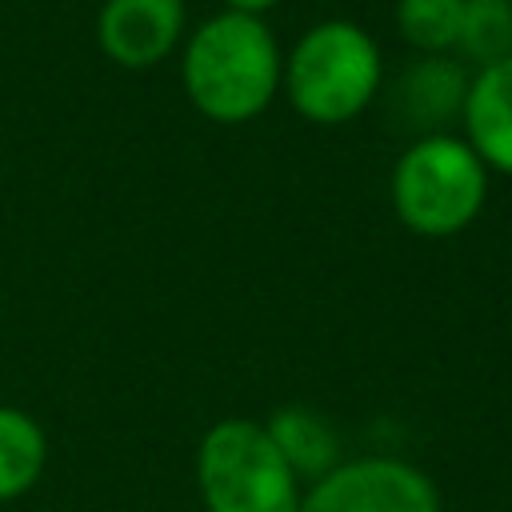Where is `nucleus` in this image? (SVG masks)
<instances>
[{
    "label": "nucleus",
    "instance_id": "f257e3e1",
    "mask_svg": "<svg viewBox=\"0 0 512 512\" xmlns=\"http://www.w3.org/2000/svg\"><path fill=\"white\" fill-rule=\"evenodd\" d=\"M284 52L268 20L228 12L200 20L180 44L188 104L212 124H248L280 96Z\"/></svg>",
    "mask_w": 512,
    "mask_h": 512
},
{
    "label": "nucleus",
    "instance_id": "f03ea898",
    "mask_svg": "<svg viewBox=\"0 0 512 512\" xmlns=\"http://www.w3.org/2000/svg\"><path fill=\"white\" fill-rule=\"evenodd\" d=\"M280 92L308 124H352L384 92V52L352 20H320L284 52Z\"/></svg>",
    "mask_w": 512,
    "mask_h": 512
},
{
    "label": "nucleus",
    "instance_id": "7ed1b4c3",
    "mask_svg": "<svg viewBox=\"0 0 512 512\" xmlns=\"http://www.w3.org/2000/svg\"><path fill=\"white\" fill-rule=\"evenodd\" d=\"M488 168L460 132L416 136L392 164L388 196L396 220L424 236L448 240L464 232L488 200Z\"/></svg>",
    "mask_w": 512,
    "mask_h": 512
},
{
    "label": "nucleus",
    "instance_id": "20e7f679",
    "mask_svg": "<svg viewBox=\"0 0 512 512\" xmlns=\"http://www.w3.org/2000/svg\"><path fill=\"white\" fill-rule=\"evenodd\" d=\"M196 492L208 512H300L304 480L276 452L264 420H216L196 444Z\"/></svg>",
    "mask_w": 512,
    "mask_h": 512
},
{
    "label": "nucleus",
    "instance_id": "39448f33",
    "mask_svg": "<svg viewBox=\"0 0 512 512\" xmlns=\"http://www.w3.org/2000/svg\"><path fill=\"white\" fill-rule=\"evenodd\" d=\"M300 512H444V504L424 468L400 456H356L308 484Z\"/></svg>",
    "mask_w": 512,
    "mask_h": 512
},
{
    "label": "nucleus",
    "instance_id": "423d86ee",
    "mask_svg": "<svg viewBox=\"0 0 512 512\" xmlns=\"http://www.w3.org/2000/svg\"><path fill=\"white\" fill-rule=\"evenodd\" d=\"M184 0H104L96 12V48L120 68H156L184 44Z\"/></svg>",
    "mask_w": 512,
    "mask_h": 512
},
{
    "label": "nucleus",
    "instance_id": "0eeeda50",
    "mask_svg": "<svg viewBox=\"0 0 512 512\" xmlns=\"http://www.w3.org/2000/svg\"><path fill=\"white\" fill-rule=\"evenodd\" d=\"M468 80H472L468 64H460L452 52H444V56H416L392 80L388 108L416 136L448 132L452 124H460Z\"/></svg>",
    "mask_w": 512,
    "mask_h": 512
},
{
    "label": "nucleus",
    "instance_id": "6e6552de",
    "mask_svg": "<svg viewBox=\"0 0 512 512\" xmlns=\"http://www.w3.org/2000/svg\"><path fill=\"white\" fill-rule=\"evenodd\" d=\"M460 128L488 172L512 176V56L472 72Z\"/></svg>",
    "mask_w": 512,
    "mask_h": 512
},
{
    "label": "nucleus",
    "instance_id": "1a4fd4ad",
    "mask_svg": "<svg viewBox=\"0 0 512 512\" xmlns=\"http://www.w3.org/2000/svg\"><path fill=\"white\" fill-rule=\"evenodd\" d=\"M264 432L272 436L276 452L288 460V468H292L304 484H316L320 476H328V472L340 464L336 428H332L320 412H312V408L284 404V408H276V412L264 420Z\"/></svg>",
    "mask_w": 512,
    "mask_h": 512
},
{
    "label": "nucleus",
    "instance_id": "9d476101",
    "mask_svg": "<svg viewBox=\"0 0 512 512\" xmlns=\"http://www.w3.org/2000/svg\"><path fill=\"white\" fill-rule=\"evenodd\" d=\"M48 468V436L24 408L0 404V504L20 500Z\"/></svg>",
    "mask_w": 512,
    "mask_h": 512
},
{
    "label": "nucleus",
    "instance_id": "9b49d317",
    "mask_svg": "<svg viewBox=\"0 0 512 512\" xmlns=\"http://www.w3.org/2000/svg\"><path fill=\"white\" fill-rule=\"evenodd\" d=\"M452 56L472 68H488L512 56V0H464Z\"/></svg>",
    "mask_w": 512,
    "mask_h": 512
},
{
    "label": "nucleus",
    "instance_id": "f8f14e48",
    "mask_svg": "<svg viewBox=\"0 0 512 512\" xmlns=\"http://www.w3.org/2000/svg\"><path fill=\"white\" fill-rule=\"evenodd\" d=\"M460 8L464 0H396L392 4L396 36L416 56H444L456 48Z\"/></svg>",
    "mask_w": 512,
    "mask_h": 512
},
{
    "label": "nucleus",
    "instance_id": "ddd939ff",
    "mask_svg": "<svg viewBox=\"0 0 512 512\" xmlns=\"http://www.w3.org/2000/svg\"><path fill=\"white\" fill-rule=\"evenodd\" d=\"M276 4H284V0H224L228 12H244V16H260V20H264Z\"/></svg>",
    "mask_w": 512,
    "mask_h": 512
},
{
    "label": "nucleus",
    "instance_id": "4468645a",
    "mask_svg": "<svg viewBox=\"0 0 512 512\" xmlns=\"http://www.w3.org/2000/svg\"><path fill=\"white\" fill-rule=\"evenodd\" d=\"M324 4H336V0H324Z\"/></svg>",
    "mask_w": 512,
    "mask_h": 512
}]
</instances>
